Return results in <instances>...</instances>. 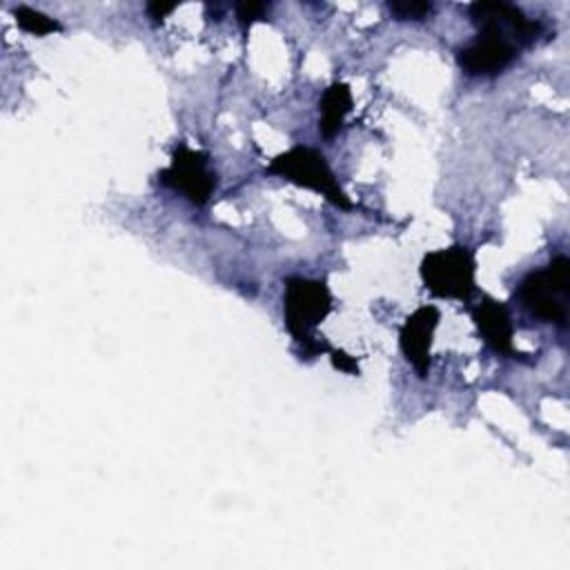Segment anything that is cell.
<instances>
[{"instance_id":"6da1fadb","label":"cell","mask_w":570,"mask_h":570,"mask_svg":"<svg viewBox=\"0 0 570 570\" xmlns=\"http://www.w3.org/2000/svg\"><path fill=\"white\" fill-rule=\"evenodd\" d=\"M479 33L456 49V62L468 76L505 71L523 47L543 36V24L508 2H472L468 7Z\"/></svg>"},{"instance_id":"7a4b0ae2","label":"cell","mask_w":570,"mask_h":570,"mask_svg":"<svg viewBox=\"0 0 570 570\" xmlns=\"http://www.w3.org/2000/svg\"><path fill=\"white\" fill-rule=\"evenodd\" d=\"M283 321L289 336L301 345V356L314 358L330 352L325 341H318L316 327L332 312V292L325 281L287 276L283 281Z\"/></svg>"},{"instance_id":"3957f363","label":"cell","mask_w":570,"mask_h":570,"mask_svg":"<svg viewBox=\"0 0 570 570\" xmlns=\"http://www.w3.org/2000/svg\"><path fill=\"white\" fill-rule=\"evenodd\" d=\"M265 171L269 176H278L296 187L312 189V191L325 196L338 209H354V203L338 185V178L334 176L325 156L314 147L296 145V147L274 156Z\"/></svg>"},{"instance_id":"277c9868","label":"cell","mask_w":570,"mask_h":570,"mask_svg":"<svg viewBox=\"0 0 570 570\" xmlns=\"http://www.w3.org/2000/svg\"><path fill=\"white\" fill-rule=\"evenodd\" d=\"M568 292H570V261L554 256L546 267L532 269L519 285L523 307L543 323L557 327L568 325Z\"/></svg>"},{"instance_id":"5b68a950","label":"cell","mask_w":570,"mask_h":570,"mask_svg":"<svg viewBox=\"0 0 570 570\" xmlns=\"http://www.w3.org/2000/svg\"><path fill=\"white\" fill-rule=\"evenodd\" d=\"M419 274L425 289L439 298L468 301L476 289V261L465 245L428 252Z\"/></svg>"},{"instance_id":"8992f818","label":"cell","mask_w":570,"mask_h":570,"mask_svg":"<svg viewBox=\"0 0 570 570\" xmlns=\"http://www.w3.org/2000/svg\"><path fill=\"white\" fill-rule=\"evenodd\" d=\"M158 180L180 191L196 207H203L216 189V171L209 169V156L185 142L174 147L169 165L158 174Z\"/></svg>"},{"instance_id":"52a82bcc","label":"cell","mask_w":570,"mask_h":570,"mask_svg":"<svg viewBox=\"0 0 570 570\" xmlns=\"http://www.w3.org/2000/svg\"><path fill=\"white\" fill-rule=\"evenodd\" d=\"M441 321V312L436 305L416 307L399 330V347L405 361L414 367V372L425 379L430 374L432 363V343L434 330Z\"/></svg>"},{"instance_id":"ba28073f","label":"cell","mask_w":570,"mask_h":570,"mask_svg":"<svg viewBox=\"0 0 570 570\" xmlns=\"http://www.w3.org/2000/svg\"><path fill=\"white\" fill-rule=\"evenodd\" d=\"M472 321L481 332L488 347L501 356H523L514 350V330L510 321V312L503 303L483 298L476 307H472Z\"/></svg>"},{"instance_id":"9c48e42d","label":"cell","mask_w":570,"mask_h":570,"mask_svg":"<svg viewBox=\"0 0 570 570\" xmlns=\"http://www.w3.org/2000/svg\"><path fill=\"white\" fill-rule=\"evenodd\" d=\"M352 91L347 82H332L318 100V134L325 140H332L345 122V116L352 111Z\"/></svg>"},{"instance_id":"30bf717a","label":"cell","mask_w":570,"mask_h":570,"mask_svg":"<svg viewBox=\"0 0 570 570\" xmlns=\"http://www.w3.org/2000/svg\"><path fill=\"white\" fill-rule=\"evenodd\" d=\"M13 18H16V24L31 36H49L62 29V24L56 18H49L47 13L31 9L27 4H18L13 9Z\"/></svg>"},{"instance_id":"8fae6325","label":"cell","mask_w":570,"mask_h":570,"mask_svg":"<svg viewBox=\"0 0 570 570\" xmlns=\"http://www.w3.org/2000/svg\"><path fill=\"white\" fill-rule=\"evenodd\" d=\"M390 13L396 20H423L428 13H432V2H387Z\"/></svg>"},{"instance_id":"7c38bea8","label":"cell","mask_w":570,"mask_h":570,"mask_svg":"<svg viewBox=\"0 0 570 570\" xmlns=\"http://www.w3.org/2000/svg\"><path fill=\"white\" fill-rule=\"evenodd\" d=\"M269 13L267 2H238L236 4V20L247 31L256 20H263Z\"/></svg>"},{"instance_id":"4fadbf2b","label":"cell","mask_w":570,"mask_h":570,"mask_svg":"<svg viewBox=\"0 0 570 570\" xmlns=\"http://www.w3.org/2000/svg\"><path fill=\"white\" fill-rule=\"evenodd\" d=\"M330 358H332V365L334 370H341L345 374H358V363L354 356H350L347 352L343 350H330Z\"/></svg>"},{"instance_id":"5bb4252c","label":"cell","mask_w":570,"mask_h":570,"mask_svg":"<svg viewBox=\"0 0 570 570\" xmlns=\"http://www.w3.org/2000/svg\"><path fill=\"white\" fill-rule=\"evenodd\" d=\"M176 9V4H163V2H149L147 4V16L158 24L167 13H171Z\"/></svg>"}]
</instances>
